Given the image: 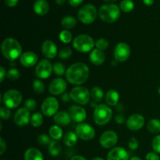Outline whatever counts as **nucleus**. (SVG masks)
Masks as SVG:
<instances>
[{
  "mask_svg": "<svg viewBox=\"0 0 160 160\" xmlns=\"http://www.w3.org/2000/svg\"><path fill=\"white\" fill-rule=\"evenodd\" d=\"M70 160H87V159L81 156H74L73 157H72V159Z\"/></svg>",
  "mask_w": 160,
  "mask_h": 160,
  "instance_id": "obj_53",
  "label": "nucleus"
},
{
  "mask_svg": "<svg viewBox=\"0 0 160 160\" xmlns=\"http://www.w3.org/2000/svg\"><path fill=\"white\" fill-rule=\"evenodd\" d=\"M33 89L36 94H42L45 91V84L40 80H34L33 82Z\"/></svg>",
  "mask_w": 160,
  "mask_h": 160,
  "instance_id": "obj_35",
  "label": "nucleus"
},
{
  "mask_svg": "<svg viewBox=\"0 0 160 160\" xmlns=\"http://www.w3.org/2000/svg\"><path fill=\"white\" fill-rule=\"evenodd\" d=\"M134 3L132 0H123L120 4V9L124 12H130L134 9Z\"/></svg>",
  "mask_w": 160,
  "mask_h": 160,
  "instance_id": "obj_33",
  "label": "nucleus"
},
{
  "mask_svg": "<svg viewBox=\"0 0 160 160\" xmlns=\"http://www.w3.org/2000/svg\"><path fill=\"white\" fill-rule=\"evenodd\" d=\"M69 114H70L71 120L77 123L83 122L87 117L85 109L78 105H73V106H70L69 109Z\"/></svg>",
  "mask_w": 160,
  "mask_h": 160,
  "instance_id": "obj_16",
  "label": "nucleus"
},
{
  "mask_svg": "<svg viewBox=\"0 0 160 160\" xmlns=\"http://www.w3.org/2000/svg\"><path fill=\"white\" fill-rule=\"evenodd\" d=\"M119 99H120V95L116 90L112 89V90H109L106 92L105 100L109 106H116L118 104Z\"/></svg>",
  "mask_w": 160,
  "mask_h": 160,
  "instance_id": "obj_24",
  "label": "nucleus"
},
{
  "mask_svg": "<svg viewBox=\"0 0 160 160\" xmlns=\"http://www.w3.org/2000/svg\"><path fill=\"white\" fill-rule=\"evenodd\" d=\"M118 141V136L113 131H107L100 137L99 143L104 148H112Z\"/></svg>",
  "mask_w": 160,
  "mask_h": 160,
  "instance_id": "obj_13",
  "label": "nucleus"
},
{
  "mask_svg": "<svg viewBox=\"0 0 160 160\" xmlns=\"http://www.w3.org/2000/svg\"><path fill=\"white\" fill-rule=\"evenodd\" d=\"M128 146L131 150H136L138 148V142L135 138H131L128 142Z\"/></svg>",
  "mask_w": 160,
  "mask_h": 160,
  "instance_id": "obj_44",
  "label": "nucleus"
},
{
  "mask_svg": "<svg viewBox=\"0 0 160 160\" xmlns=\"http://www.w3.org/2000/svg\"><path fill=\"white\" fill-rule=\"evenodd\" d=\"M78 135L73 131H68L63 137V143L67 147H73L78 142Z\"/></svg>",
  "mask_w": 160,
  "mask_h": 160,
  "instance_id": "obj_26",
  "label": "nucleus"
},
{
  "mask_svg": "<svg viewBox=\"0 0 160 160\" xmlns=\"http://www.w3.org/2000/svg\"><path fill=\"white\" fill-rule=\"evenodd\" d=\"M49 133L50 138L55 141L60 140L62 137V128L59 126V125H53L49 128Z\"/></svg>",
  "mask_w": 160,
  "mask_h": 160,
  "instance_id": "obj_27",
  "label": "nucleus"
},
{
  "mask_svg": "<svg viewBox=\"0 0 160 160\" xmlns=\"http://www.w3.org/2000/svg\"><path fill=\"white\" fill-rule=\"evenodd\" d=\"M75 133L79 138L84 141H90L95 138V131L91 125L81 123L76 127Z\"/></svg>",
  "mask_w": 160,
  "mask_h": 160,
  "instance_id": "obj_11",
  "label": "nucleus"
},
{
  "mask_svg": "<svg viewBox=\"0 0 160 160\" xmlns=\"http://www.w3.org/2000/svg\"><path fill=\"white\" fill-rule=\"evenodd\" d=\"M91 106H92V107L96 108L97 106H98V105L96 104V102L93 101V102H91Z\"/></svg>",
  "mask_w": 160,
  "mask_h": 160,
  "instance_id": "obj_55",
  "label": "nucleus"
},
{
  "mask_svg": "<svg viewBox=\"0 0 160 160\" xmlns=\"http://www.w3.org/2000/svg\"><path fill=\"white\" fill-rule=\"evenodd\" d=\"M67 82L62 78H56L51 81L48 86L50 93L53 95H60L65 93L67 90Z\"/></svg>",
  "mask_w": 160,
  "mask_h": 160,
  "instance_id": "obj_14",
  "label": "nucleus"
},
{
  "mask_svg": "<svg viewBox=\"0 0 160 160\" xmlns=\"http://www.w3.org/2000/svg\"><path fill=\"white\" fill-rule=\"evenodd\" d=\"M152 146L156 153H160V135L156 136L153 138Z\"/></svg>",
  "mask_w": 160,
  "mask_h": 160,
  "instance_id": "obj_43",
  "label": "nucleus"
},
{
  "mask_svg": "<svg viewBox=\"0 0 160 160\" xmlns=\"http://www.w3.org/2000/svg\"><path fill=\"white\" fill-rule=\"evenodd\" d=\"M91 98L96 102H100L104 98V92L99 87H94L91 91Z\"/></svg>",
  "mask_w": 160,
  "mask_h": 160,
  "instance_id": "obj_30",
  "label": "nucleus"
},
{
  "mask_svg": "<svg viewBox=\"0 0 160 160\" xmlns=\"http://www.w3.org/2000/svg\"><path fill=\"white\" fill-rule=\"evenodd\" d=\"M114 58L119 62H123L128 60L131 55L130 46L125 42H120L114 49Z\"/></svg>",
  "mask_w": 160,
  "mask_h": 160,
  "instance_id": "obj_12",
  "label": "nucleus"
},
{
  "mask_svg": "<svg viewBox=\"0 0 160 160\" xmlns=\"http://www.w3.org/2000/svg\"><path fill=\"white\" fill-rule=\"evenodd\" d=\"M66 0H56V2L57 3L58 5H59V6H62V5H63L64 3H65Z\"/></svg>",
  "mask_w": 160,
  "mask_h": 160,
  "instance_id": "obj_54",
  "label": "nucleus"
},
{
  "mask_svg": "<svg viewBox=\"0 0 160 160\" xmlns=\"http://www.w3.org/2000/svg\"><path fill=\"white\" fill-rule=\"evenodd\" d=\"M72 38H73V36H72L71 32L67 31V30L62 31L60 32V34H59V39L63 43H70L72 40Z\"/></svg>",
  "mask_w": 160,
  "mask_h": 160,
  "instance_id": "obj_36",
  "label": "nucleus"
},
{
  "mask_svg": "<svg viewBox=\"0 0 160 160\" xmlns=\"http://www.w3.org/2000/svg\"><path fill=\"white\" fill-rule=\"evenodd\" d=\"M37 107V102L33 98H28L24 102V108H26L28 110L34 111Z\"/></svg>",
  "mask_w": 160,
  "mask_h": 160,
  "instance_id": "obj_40",
  "label": "nucleus"
},
{
  "mask_svg": "<svg viewBox=\"0 0 160 160\" xmlns=\"http://www.w3.org/2000/svg\"><path fill=\"white\" fill-rule=\"evenodd\" d=\"M67 81L72 84L80 85L85 82L89 77V68L83 62H76L69 67L66 72Z\"/></svg>",
  "mask_w": 160,
  "mask_h": 160,
  "instance_id": "obj_1",
  "label": "nucleus"
},
{
  "mask_svg": "<svg viewBox=\"0 0 160 160\" xmlns=\"http://www.w3.org/2000/svg\"><path fill=\"white\" fill-rule=\"evenodd\" d=\"M48 10H49V6L45 0H36L35 2L34 3V11L38 15H45Z\"/></svg>",
  "mask_w": 160,
  "mask_h": 160,
  "instance_id": "obj_23",
  "label": "nucleus"
},
{
  "mask_svg": "<svg viewBox=\"0 0 160 160\" xmlns=\"http://www.w3.org/2000/svg\"><path fill=\"white\" fill-rule=\"evenodd\" d=\"M92 160H104L102 158H100V157H95L94 159H92Z\"/></svg>",
  "mask_w": 160,
  "mask_h": 160,
  "instance_id": "obj_58",
  "label": "nucleus"
},
{
  "mask_svg": "<svg viewBox=\"0 0 160 160\" xmlns=\"http://www.w3.org/2000/svg\"><path fill=\"white\" fill-rule=\"evenodd\" d=\"M53 120L59 126L66 127L70 123L71 118H70L69 112H67V111H60L54 116Z\"/></svg>",
  "mask_w": 160,
  "mask_h": 160,
  "instance_id": "obj_22",
  "label": "nucleus"
},
{
  "mask_svg": "<svg viewBox=\"0 0 160 160\" xmlns=\"http://www.w3.org/2000/svg\"><path fill=\"white\" fill-rule=\"evenodd\" d=\"M38 142L42 145H48L51 143L52 141L49 136L45 134H42L38 137Z\"/></svg>",
  "mask_w": 160,
  "mask_h": 160,
  "instance_id": "obj_41",
  "label": "nucleus"
},
{
  "mask_svg": "<svg viewBox=\"0 0 160 160\" xmlns=\"http://www.w3.org/2000/svg\"><path fill=\"white\" fill-rule=\"evenodd\" d=\"M98 16L105 23H114L120 17V9L117 5L112 3L103 5L98 10Z\"/></svg>",
  "mask_w": 160,
  "mask_h": 160,
  "instance_id": "obj_3",
  "label": "nucleus"
},
{
  "mask_svg": "<svg viewBox=\"0 0 160 160\" xmlns=\"http://www.w3.org/2000/svg\"><path fill=\"white\" fill-rule=\"evenodd\" d=\"M147 128L149 132L152 134H159L160 133V120L157 119H152L148 122Z\"/></svg>",
  "mask_w": 160,
  "mask_h": 160,
  "instance_id": "obj_31",
  "label": "nucleus"
},
{
  "mask_svg": "<svg viewBox=\"0 0 160 160\" xmlns=\"http://www.w3.org/2000/svg\"><path fill=\"white\" fill-rule=\"evenodd\" d=\"M115 120L118 124H123L125 121L124 117H123V115H121V114H119V115H117V117H116Z\"/></svg>",
  "mask_w": 160,
  "mask_h": 160,
  "instance_id": "obj_51",
  "label": "nucleus"
},
{
  "mask_svg": "<svg viewBox=\"0 0 160 160\" xmlns=\"http://www.w3.org/2000/svg\"><path fill=\"white\" fill-rule=\"evenodd\" d=\"M143 2L147 6H150L154 3V0H143Z\"/></svg>",
  "mask_w": 160,
  "mask_h": 160,
  "instance_id": "obj_52",
  "label": "nucleus"
},
{
  "mask_svg": "<svg viewBox=\"0 0 160 160\" xmlns=\"http://www.w3.org/2000/svg\"><path fill=\"white\" fill-rule=\"evenodd\" d=\"M95 42L88 34H80L73 41V46L77 51L81 52H88L93 49Z\"/></svg>",
  "mask_w": 160,
  "mask_h": 160,
  "instance_id": "obj_5",
  "label": "nucleus"
},
{
  "mask_svg": "<svg viewBox=\"0 0 160 160\" xmlns=\"http://www.w3.org/2000/svg\"><path fill=\"white\" fill-rule=\"evenodd\" d=\"M61 145L57 141H52L51 143L48 145V153H49L51 156H58L61 152Z\"/></svg>",
  "mask_w": 160,
  "mask_h": 160,
  "instance_id": "obj_28",
  "label": "nucleus"
},
{
  "mask_svg": "<svg viewBox=\"0 0 160 160\" xmlns=\"http://www.w3.org/2000/svg\"><path fill=\"white\" fill-rule=\"evenodd\" d=\"M24 160H44L42 153L35 148H30L24 153Z\"/></svg>",
  "mask_w": 160,
  "mask_h": 160,
  "instance_id": "obj_25",
  "label": "nucleus"
},
{
  "mask_svg": "<svg viewBox=\"0 0 160 160\" xmlns=\"http://www.w3.org/2000/svg\"><path fill=\"white\" fill-rule=\"evenodd\" d=\"M98 12L96 7L92 4L84 5L78 11V20L84 24H91L96 19Z\"/></svg>",
  "mask_w": 160,
  "mask_h": 160,
  "instance_id": "obj_6",
  "label": "nucleus"
},
{
  "mask_svg": "<svg viewBox=\"0 0 160 160\" xmlns=\"http://www.w3.org/2000/svg\"><path fill=\"white\" fill-rule=\"evenodd\" d=\"M1 51L6 59L9 61H14L21 56L22 48L18 41L12 38H8L2 43Z\"/></svg>",
  "mask_w": 160,
  "mask_h": 160,
  "instance_id": "obj_2",
  "label": "nucleus"
},
{
  "mask_svg": "<svg viewBox=\"0 0 160 160\" xmlns=\"http://www.w3.org/2000/svg\"><path fill=\"white\" fill-rule=\"evenodd\" d=\"M59 104V102L54 97H48L45 98L42 104V112L46 117H52L58 112Z\"/></svg>",
  "mask_w": 160,
  "mask_h": 160,
  "instance_id": "obj_9",
  "label": "nucleus"
},
{
  "mask_svg": "<svg viewBox=\"0 0 160 160\" xmlns=\"http://www.w3.org/2000/svg\"><path fill=\"white\" fill-rule=\"evenodd\" d=\"M77 24V20L72 16H67L61 20V25L65 29H72Z\"/></svg>",
  "mask_w": 160,
  "mask_h": 160,
  "instance_id": "obj_29",
  "label": "nucleus"
},
{
  "mask_svg": "<svg viewBox=\"0 0 160 160\" xmlns=\"http://www.w3.org/2000/svg\"><path fill=\"white\" fill-rule=\"evenodd\" d=\"M53 72V65L48 59H42L35 68V75L39 79H47Z\"/></svg>",
  "mask_w": 160,
  "mask_h": 160,
  "instance_id": "obj_10",
  "label": "nucleus"
},
{
  "mask_svg": "<svg viewBox=\"0 0 160 160\" xmlns=\"http://www.w3.org/2000/svg\"><path fill=\"white\" fill-rule=\"evenodd\" d=\"M42 52L47 59H54L57 54V46L50 40H46L42 45Z\"/></svg>",
  "mask_w": 160,
  "mask_h": 160,
  "instance_id": "obj_18",
  "label": "nucleus"
},
{
  "mask_svg": "<svg viewBox=\"0 0 160 160\" xmlns=\"http://www.w3.org/2000/svg\"><path fill=\"white\" fill-rule=\"evenodd\" d=\"M21 93L16 89L6 91L2 96V102L5 106L9 109H15L18 107L22 102Z\"/></svg>",
  "mask_w": 160,
  "mask_h": 160,
  "instance_id": "obj_7",
  "label": "nucleus"
},
{
  "mask_svg": "<svg viewBox=\"0 0 160 160\" xmlns=\"http://www.w3.org/2000/svg\"><path fill=\"white\" fill-rule=\"evenodd\" d=\"M70 94L71 99L79 105H86L90 101L91 92L85 87L78 86L73 88Z\"/></svg>",
  "mask_w": 160,
  "mask_h": 160,
  "instance_id": "obj_8",
  "label": "nucleus"
},
{
  "mask_svg": "<svg viewBox=\"0 0 160 160\" xmlns=\"http://www.w3.org/2000/svg\"><path fill=\"white\" fill-rule=\"evenodd\" d=\"M107 160H129V153L122 147H117L109 152Z\"/></svg>",
  "mask_w": 160,
  "mask_h": 160,
  "instance_id": "obj_19",
  "label": "nucleus"
},
{
  "mask_svg": "<svg viewBox=\"0 0 160 160\" xmlns=\"http://www.w3.org/2000/svg\"><path fill=\"white\" fill-rule=\"evenodd\" d=\"M145 124V118L140 114H133L128 117L127 120V127L133 131H137L142 129Z\"/></svg>",
  "mask_w": 160,
  "mask_h": 160,
  "instance_id": "obj_15",
  "label": "nucleus"
},
{
  "mask_svg": "<svg viewBox=\"0 0 160 160\" xmlns=\"http://www.w3.org/2000/svg\"><path fill=\"white\" fill-rule=\"evenodd\" d=\"M89 59H90V61L92 62V64L99 66L102 65L106 60V55H105L103 51H101L98 48H95V49H93L91 52Z\"/></svg>",
  "mask_w": 160,
  "mask_h": 160,
  "instance_id": "obj_21",
  "label": "nucleus"
},
{
  "mask_svg": "<svg viewBox=\"0 0 160 160\" xmlns=\"http://www.w3.org/2000/svg\"><path fill=\"white\" fill-rule=\"evenodd\" d=\"M18 2L19 0H4L5 4L9 7H14L15 6H17Z\"/></svg>",
  "mask_w": 160,
  "mask_h": 160,
  "instance_id": "obj_47",
  "label": "nucleus"
},
{
  "mask_svg": "<svg viewBox=\"0 0 160 160\" xmlns=\"http://www.w3.org/2000/svg\"><path fill=\"white\" fill-rule=\"evenodd\" d=\"M112 117V111L109 106L105 104L98 105L95 108L93 113V120L96 124L103 126L109 123Z\"/></svg>",
  "mask_w": 160,
  "mask_h": 160,
  "instance_id": "obj_4",
  "label": "nucleus"
},
{
  "mask_svg": "<svg viewBox=\"0 0 160 160\" xmlns=\"http://www.w3.org/2000/svg\"><path fill=\"white\" fill-rule=\"evenodd\" d=\"M43 123V116L41 112H34L31 117V124L34 128H38Z\"/></svg>",
  "mask_w": 160,
  "mask_h": 160,
  "instance_id": "obj_32",
  "label": "nucleus"
},
{
  "mask_svg": "<svg viewBox=\"0 0 160 160\" xmlns=\"http://www.w3.org/2000/svg\"><path fill=\"white\" fill-rule=\"evenodd\" d=\"M105 2H116L117 0H104Z\"/></svg>",
  "mask_w": 160,
  "mask_h": 160,
  "instance_id": "obj_59",
  "label": "nucleus"
},
{
  "mask_svg": "<svg viewBox=\"0 0 160 160\" xmlns=\"http://www.w3.org/2000/svg\"><path fill=\"white\" fill-rule=\"evenodd\" d=\"M158 93H159V95H160V87L159 88V89H158Z\"/></svg>",
  "mask_w": 160,
  "mask_h": 160,
  "instance_id": "obj_60",
  "label": "nucleus"
},
{
  "mask_svg": "<svg viewBox=\"0 0 160 160\" xmlns=\"http://www.w3.org/2000/svg\"><path fill=\"white\" fill-rule=\"evenodd\" d=\"M7 78L8 79L10 80V81H17V79H19L20 77V73L18 70L15 68H11L9 71L7 72Z\"/></svg>",
  "mask_w": 160,
  "mask_h": 160,
  "instance_id": "obj_38",
  "label": "nucleus"
},
{
  "mask_svg": "<svg viewBox=\"0 0 160 160\" xmlns=\"http://www.w3.org/2000/svg\"><path fill=\"white\" fill-rule=\"evenodd\" d=\"M70 99H71V97H70V93L65 92V93H63L61 95V100L64 102H68L70 101Z\"/></svg>",
  "mask_w": 160,
  "mask_h": 160,
  "instance_id": "obj_48",
  "label": "nucleus"
},
{
  "mask_svg": "<svg viewBox=\"0 0 160 160\" xmlns=\"http://www.w3.org/2000/svg\"><path fill=\"white\" fill-rule=\"evenodd\" d=\"M6 150V144L2 138H0V154L2 155Z\"/></svg>",
  "mask_w": 160,
  "mask_h": 160,
  "instance_id": "obj_46",
  "label": "nucleus"
},
{
  "mask_svg": "<svg viewBox=\"0 0 160 160\" xmlns=\"http://www.w3.org/2000/svg\"><path fill=\"white\" fill-rule=\"evenodd\" d=\"M84 0H68L69 3H70V6H73V7H77V6H79L81 3L83 2Z\"/></svg>",
  "mask_w": 160,
  "mask_h": 160,
  "instance_id": "obj_49",
  "label": "nucleus"
},
{
  "mask_svg": "<svg viewBox=\"0 0 160 160\" xmlns=\"http://www.w3.org/2000/svg\"><path fill=\"white\" fill-rule=\"evenodd\" d=\"M129 160H142V159H141L139 157H137V156H133V157H131Z\"/></svg>",
  "mask_w": 160,
  "mask_h": 160,
  "instance_id": "obj_56",
  "label": "nucleus"
},
{
  "mask_svg": "<svg viewBox=\"0 0 160 160\" xmlns=\"http://www.w3.org/2000/svg\"><path fill=\"white\" fill-rule=\"evenodd\" d=\"M6 70H5L4 67H0V82H3V81H4L5 78L6 77Z\"/></svg>",
  "mask_w": 160,
  "mask_h": 160,
  "instance_id": "obj_50",
  "label": "nucleus"
},
{
  "mask_svg": "<svg viewBox=\"0 0 160 160\" xmlns=\"http://www.w3.org/2000/svg\"><path fill=\"white\" fill-rule=\"evenodd\" d=\"M146 160H160L159 156L155 152H149L146 155Z\"/></svg>",
  "mask_w": 160,
  "mask_h": 160,
  "instance_id": "obj_45",
  "label": "nucleus"
},
{
  "mask_svg": "<svg viewBox=\"0 0 160 160\" xmlns=\"http://www.w3.org/2000/svg\"><path fill=\"white\" fill-rule=\"evenodd\" d=\"M31 113L26 108H20L14 115V122L17 126H25L31 122Z\"/></svg>",
  "mask_w": 160,
  "mask_h": 160,
  "instance_id": "obj_17",
  "label": "nucleus"
},
{
  "mask_svg": "<svg viewBox=\"0 0 160 160\" xmlns=\"http://www.w3.org/2000/svg\"><path fill=\"white\" fill-rule=\"evenodd\" d=\"M37 55L33 52H25L20 56V62L25 67H32L38 62Z\"/></svg>",
  "mask_w": 160,
  "mask_h": 160,
  "instance_id": "obj_20",
  "label": "nucleus"
},
{
  "mask_svg": "<svg viewBox=\"0 0 160 160\" xmlns=\"http://www.w3.org/2000/svg\"><path fill=\"white\" fill-rule=\"evenodd\" d=\"M95 46L96 48L101 50V51L104 52L109 47V42L105 38H100L95 42Z\"/></svg>",
  "mask_w": 160,
  "mask_h": 160,
  "instance_id": "obj_37",
  "label": "nucleus"
},
{
  "mask_svg": "<svg viewBox=\"0 0 160 160\" xmlns=\"http://www.w3.org/2000/svg\"><path fill=\"white\" fill-rule=\"evenodd\" d=\"M117 60H114V61H112V62H111V65L112 66H114V67H115V66H117Z\"/></svg>",
  "mask_w": 160,
  "mask_h": 160,
  "instance_id": "obj_57",
  "label": "nucleus"
},
{
  "mask_svg": "<svg viewBox=\"0 0 160 160\" xmlns=\"http://www.w3.org/2000/svg\"><path fill=\"white\" fill-rule=\"evenodd\" d=\"M0 116L2 120H9L11 117V112L9 108L6 106H2L0 109Z\"/></svg>",
  "mask_w": 160,
  "mask_h": 160,
  "instance_id": "obj_42",
  "label": "nucleus"
},
{
  "mask_svg": "<svg viewBox=\"0 0 160 160\" xmlns=\"http://www.w3.org/2000/svg\"><path fill=\"white\" fill-rule=\"evenodd\" d=\"M72 55V49L68 47L62 48L59 52V57L62 59H67L70 58Z\"/></svg>",
  "mask_w": 160,
  "mask_h": 160,
  "instance_id": "obj_39",
  "label": "nucleus"
},
{
  "mask_svg": "<svg viewBox=\"0 0 160 160\" xmlns=\"http://www.w3.org/2000/svg\"><path fill=\"white\" fill-rule=\"evenodd\" d=\"M65 66L61 62H55L53 64V73L57 76H62V75L66 74Z\"/></svg>",
  "mask_w": 160,
  "mask_h": 160,
  "instance_id": "obj_34",
  "label": "nucleus"
}]
</instances>
